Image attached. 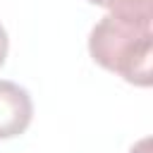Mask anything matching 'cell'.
<instances>
[{
    "label": "cell",
    "mask_w": 153,
    "mask_h": 153,
    "mask_svg": "<svg viewBox=\"0 0 153 153\" xmlns=\"http://www.w3.org/2000/svg\"><path fill=\"white\" fill-rule=\"evenodd\" d=\"M88 55L103 69L134 86H151L153 19L105 14L88 33Z\"/></svg>",
    "instance_id": "6da1fadb"
},
{
    "label": "cell",
    "mask_w": 153,
    "mask_h": 153,
    "mask_svg": "<svg viewBox=\"0 0 153 153\" xmlns=\"http://www.w3.org/2000/svg\"><path fill=\"white\" fill-rule=\"evenodd\" d=\"M33 117L31 93L17 81L0 79V139H14L26 131Z\"/></svg>",
    "instance_id": "7a4b0ae2"
},
{
    "label": "cell",
    "mask_w": 153,
    "mask_h": 153,
    "mask_svg": "<svg viewBox=\"0 0 153 153\" xmlns=\"http://www.w3.org/2000/svg\"><path fill=\"white\" fill-rule=\"evenodd\" d=\"M88 2L105 7L110 14H117V17L153 19V0H88Z\"/></svg>",
    "instance_id": "3957f363"
},
{
    "label": "cell",
    "mask_w": 153,
    "mask_h": 153,
    "mask_svg": "<svg viewBox=\"0 0 153 153\" xmlns=\"http://www.w3.org/2000/svg\"><path fill=\"white\" fill-rule=\"evenodd\" d=\"M7 50H10V38H7V31H5V26L0 24V67L5 65Z\"/></svg>",
    "instance_id": "277c9868"
},
{
    "label": "cell",
    "mask_w": 153,
    "mask_h": 153,
    "mask_svg": "<svg viewBox=\"0 0 153 153\" xmlns=\"http://www.w3.org/2000/svg\"><path fill=\"white\" fill-rule=\"evenodd\" d=\"M129 153H151V139L146 136V139L136 141V143L131 146V151H129Z\"/></svg>",
    "instance_id": "5b68a950"
}]
</instances>
